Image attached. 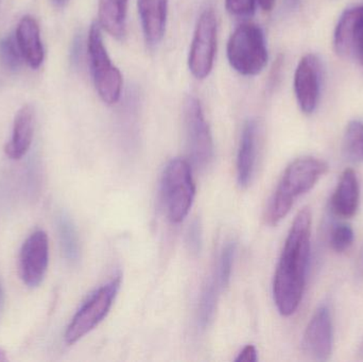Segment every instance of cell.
<instances>
[{"label":"cell","instance_id":"obj_16","mask_svg":"<svg viewBox=\"0 0 363 362\" xmlns=\"http://www.w3.org/2000/svg\"><path fill=\"white\" fill-rule=\"evenodd\" d=\"M138 6L145 38L157 46L165 34L168 0H138Z\"/></svg>","mask_w":363,"mask_h":362},{"label":"cell","instance_id":"obj_4","mask_svg":"<svg viewBox=\"0 0 363 362\" xmlns=\"http://www.w3.org/2000/svg\"><path fill=\"white\" fill-rule=\"evenodd\" d=\"M196 196L191 167L186 159H174L166 166L162 179V198L166 215L172 223L187 217Z\"/></svg>","mask_w":363,"mask_h":362},{"label":"cell","instance_id":"obj_7","mask_svg":"<svg viewBox=\"0 0 363 362\" xmlns=\"http://www.w3.org/2000/svg\"><path fill=\"white\" fill-rule=\"evenodd\" d=\"M184 125L190 161L198 169H205L213 161V136L200 101L194 96H188L184 102Z\"/></svg>","mask_w":363,"mask_h":362},{"label":"cell","instance_id":"obj_8","mask_svg":"<svg viewBox=\"0 0 363 362\" xmlns=\"http://www.w3.org/2000/svg\"><path fill=\"white\" fill-rule=\"evenodd\" d=\"M217 49V18L211 9L201 13L190 46L188 66L196 79L206 78L213 69Z\"/></svg>","mask_w":363,"mask_h":362},{"label":"cell","instance_id":"obj_12","mask_svg":"<svg viewBox=\"0 0 363 362\" xmlns=\"http://www.w3.org/2000/svg\"><path fill=\"white\" fill-rule=\"evenodd\" d=\"M363 23V6L343 12L335 30V50L342 57H355L356 46Z\"/></svg>","mask_w":363,"mask_h":362},{"label":"cell","instance_id":"obj_5","mask_svg":"<svg viewBox=\"0 0 363 362\" xmlns=\"http://www.w3.org/2000/svg\"><path fill=\"white\" fill-rule=\"evenodd\" d=\"M87 51L94 83L100 98L108 106L116 103L121 95L123 77L118 68L113 65L106 52L101 27L98 21L89 28Z\"/></svg>","mask_w":363,"mask_h":362},{"label":"cell","instance_id":"obj_2","mask_svg":"<svg viewBox=\"0 0 363 362\" xmlns=\"http://www.w3.org/2000/svg\"><path fill=\"white\" fill-rule=\"evenodd\" d=\"M328 166L322 159L313 157H300L292 162L284 172L266 212L270 225L281 222L301 196L308 193L328 171Z\"/></svg>","mask_w":363,"mask_h":362},{"label":"cell","instance_id":"obj_20","mask_svg":"<svg viewBox=\"0 0 363 362\" xmlns=\"http://www.w3.org/2000/svg\"><path fill=\"white\" fill-rule=\"evenodd\" d=\"M223 287L213 273L209 276L201 293L198 306V325L201 329H205L213 320L217 307L220 293L223 291Z\"/></svg>","mask_w":363,"mask_h":362},{"label":"cell","instance_id":"obj_27","mask_svg":"<svg viewBox=\"0 0 363 362\" xmlns=\"http://www.w3.org/2000/svg\"><path fill=\"white\" fill-rule=\"evenodd\" d=\"M257 351H256V348L252 344H249V346H245L239 353L237 358L235 359L236 362H256L257 361Z\"/></svg>","mask_w":363,"mask_h":362},{"label":"cell","instance_id":"obj_32","mask_svg":"<svg viewBox=\"0 0 363 362\" xmlns=\"http://www.w3.org/2000/svg\"><path fill=\"white\" fill-rule=\"evenodd\" d=\"M301 0H287L288 6H290V8L294 9L296 8V6H298V4H300Z\"/></svg>","mask_w":363,"mask_h":362},{"label":"cell","instance_id":"obj_10","mask_svg":"<svg viewBox=\"0 0 363 362\" xmlns=\"http://www.w3.org/2000/svg\"><path fill=\"white\" fill-rule=\"evenodd\" d=\"M334 329L330 308L321 305L311 317L304 336L302 349L309 358L318 361H326L333 353Z\"/></svg>","mask_w":363,"mask_h":362},{"label":"cell","instance_id":"obj_22","mask_svg":"<svg viewBox=\"0 0 363 362\" xmlns=\"http://www.w3.org/2000/svg\"><path fill=\"white\" fill-rule=\"evenodd\" d=\"M237 244L234 240L226 242L220 252L217 263L211 273L217 278L220 284L225 288L230 283L232 276L233 265H234L235 255H236Z\"/></svg>","mask_w":363,"mask_h":362},{"label":"cell","instance_id":"obj_30","mask_svg":"<svg viewBox=\"0 0 363 362\" xmlns=\"http://www.w3.org/2000/svg\"><path fill=\"white\" fill-rule=\"evenodd\" d=\"M358 273L363 278V247L360 252L359 259H358Z\"/></svg>","mask_w":363,"mask_h":362},{"label":"cell","instance_id":"obj_13","mask_svg":"<svg viewBox=\"0 0 363 362\" xmlns=\"http://www.w3.org/2000/svg\"><path fill=\"white\" fill-rule=\"evenodd\" d=\"M17 45L23 55V61L38 69L44 62L45 51L40 40V30L34 17L26 15L19 21L15 32Z\"/></svg>","mask_w":363,"mask_h":362},{"label":"cell","instance_id":"obj_18","mask_svg":"<svg viewBox=\"0 0 363 362\" xmlns=\"http://www.w3.org/2000/svg\"><path fill=\"white\" fill-rule=\"evenodd\" d=\"M128 2L129 0H99L98 4V23L118 40L127 34Z\"/></svg>","mask_w":363,"mask_h":362},{"label":"cell","instance_id":"obj_21","mask_svg":"<svg viewBox=\"0 0 363 362\" xmlns=\"http://www.w3.org/2000/svg\"><path fill=\"white\" fill-rule=\"evenodd\" d=\"M343 153L353 163H363V123L353 120L347 125L343 137Z\"/></svg>","mask_w":363,"mask_h":362},{"label":"cell","instance_id":"obj_6","mask_svg":"<svg viewBox=\"0 0 363 362\" xmlns=\"http://www.w3.org/2000/svg\"><path fill=\"white\" fill-rule=\"evenodd\" d=\"M121 285V276H116L89 295L66 329V344L69 346L77 344L104 320L112 308Z\"/></svg>","mask_w":363,"mask_h":362},{"label":"cell","instance_id":"obj_9","mask_svg":"<svg viewBox=\"0 0 363 362\" xmlns=\"http://www.w3.org/2000/svg\"><path fill=\"white\" fill-rule=\"evenodd\" d=\"M49 242L46 232L36 231L23 242L19 253V276L26 286L36 288L46 276Z\"/></svg>","mask_w":363,"mask_h":362},{"label":"cell","instance_id":"obj_11","mask_svg":"<svg viewBox=\"0 0 363 362\" xmlns=\"http://www.w3.org/2000/svg\"><path fill=\"white\" fill-rule=\"evenodd\" d=\"M322 67L317 55H304L294 74V91L301 110L313 114L319 104L321 94Z\"/></svg>","mask_w":363,"mask_h":362},{"label":"cell","instance_id":"obj_1","mask_svg":"<svg viewBox=\"0 0 363 362\" xmlns=\"http://www.w3.org/2000/svg\"><path fill=\"white\" fill-rule=\"evenodd\" d=\"M311 212L303 208L290 227L273 280V298L279 314L290 317L298 310L306 284L311 259Z\"/></svg>","mask_w":363,"mask_h":362},{"label":"cell","instance_id":"obj_33","mask_svg":"<svg viewBox=\"0 0 363 362\" xmlns=\"http://www.w3.org/2000/svg\"><path fill=\"white\" fill-rule=\"evenodd\" d=\"M9 358L8 356H6V353L4 352L2 349H0V362H6L8 361Z\"/></svg>","mask_w":363,"mask_h":362},{"label":"cell","instance_id":"obj_34","mask_svg":"<svg viewBox=\"0 0 363 362\" xmlns=\"http://www.w3.org/2000/svg\"><path fill=\"white\" fill-rule=\"evenodd\" d=\"M2 303H4V288L0 283V310H1Z\"/></svg>","mask_w":363,"mask_h":362},{"label":"cell","instance_id":"obj_24","mask_svg":"<svg viewBox=\"0 0 363 362\" xmlns=\"http://www.w3.org/2000/svg\"><path fill=\"white\" fill-rule=\"evenodd\" d=\"M355 235L351 225L339 223L330 231V244L333 250L337 253H343L349 250L354 244Z\"/></svg>","mask_w":363,"mask_h":362},{"label":"cell","instance_id":"obj_14","mask_svg":"<svg viewBox=\"0 0 363 362\" xmlns=\"http://www.w3.org/2000/svg\"><path fill=\"white\" fill-rule=\"evenodd\" d=\"M34 110L30 104L21 106L15 115L12 136L4 147V152L9 159H23L29 151L33 140Z\"/></svg>","mask_w":363,"mask_h":362},{"label":"cell","instance_id":"obj_25","mask_svg":"<svg viewBox=\"0 0 363 362\" xmlns=\"http://www.w3.org/2000/svg\"><path fill=\"white\" fill-rule=\"evenodd\" d=\"M256 0H225L226 10L238 17H247L255 12Z\"/></svg>","mask_w":363,"mask_h":362},{"label":"cell","instance_id":"obj_31","mask_svg":"<svg viewBox=\"0 0 363 362\" xmlns=\"http://www.w3.org/2000/svg\"><path fill=\"white\" fill-rule=\"evenodd\" d=\"M51 1H52V4H55V6H57V8H63V6H65L66 4H68L69 0H51Z\"/></svg>","mask_w":363,"mask_h":362},{"label":"cell","instance_id":"obj_35","mask_svg":"<svg viewBox=\"0 0 363 362\" xmlns=\"http://www.w3.org/2000/svg\"><path fill=\"white\" fill-rule=\"evenodd\" d=\"M360 355H363V344H362V346H360Z\"/></svg>","mask_w":363,"mask_h":362},{"label":"cell","instance_id":"obj_17","mask_svg":"<svg viewBox=\"0 0 363 362\" xmlns=\"http://www.w3.org/2000/svg\"><path fill=\"white\" fill-rule=\"evenodd\" d=\"M257 123L249 119L243 125L237 157V179L241 187L251 183L257 157Z\"/></svg>","mask_w":363,"mask_h":362},{"label":"cell","instance_id":"obj_26","mask_svg":"<svg viewBox=\"0 0 363 362\" xmlns=\"http://www.w3.org/2000/svg\"><path fill=\"white\" fill-rule=\"evenodd\" d=\"M186 242H187L189 251L194 254L200 253L202 249V229H201L199 221H194L188 229L187 235H186Z\"/></svg>","mask_w":363,"mask_h":362},{"label":"cell","instance_id":"obj_29","mask_svg":"<svg viewBox=\"0 0 363 362\" xmlns=\"http://www.w3.org/2000/svg\"><path fill=\"white\" fill-rule=\"evenodd\" d=\"M258 2H259V6H262V10L269 12L274 6L275 0H258Z\"/></svg>","mask_w":363,"mask_h":362},{"label":"cell","instance_id":"obj_28","mask_svg":"<svg viewBox=\"0 0 363 362\" xmlns=\"http://www.w3.org/2000/svg\"><path fill=\"white\" fill-rule=\"evenodd\" d=\"M355 59L358 60L363 67V23L359 38H358L357 46H356Z\"/></svg>","mask_w":363,"mask_h":362},{"label":"cell","instance_id":"obj_3","mask_svg":"<svg viewBox=\"0 0 363 362\" xmlns=\"http://www.w3.org/2000/svg\"><path fill=\"white\" fill-rule=\"evenodd\" d=\"M230 66L242 76L260 74L268 63L266 38L259 26L245 23L239 26L228 43Z\"/></svg>","mask_w":363,"mask_h":362},{"label":"cell","instance_id":"obj_15","mask_svg":"<svg viewBox=\"0 0 363 362\" xmlns=\"http://www.w3.org/2000/svg\"><path fill=\"white\" fill-rule=\"evenodd\" d=\"M359 203V181L355 171L349 168L341 174L336 191L330 199V208L336 216L352 218L357 213Z\"/></svg>","mask_w":363,"mask_h":362},{"label":"cell","instance_id":"obj_23","mask_svg":"<svg viewBox=\"0 0 363 362\" xmlns=\"http://www.w3.org/2000/svg\"><path fill=\"white\" fill-rule=\"evenodd\" d=\"M23 57L14 35H8L0 40V62L6 69L17 72L21 67Z\"/></svg>","mask_w":363,"mask_h":362},{"label":"cell","instance_id":"obj_19","mask_svg":"<svg viewBox=\"0 0 363 362\" xmlns=\"http://www.w3.org/2000/svg\"><path fill=\"white\" fill-rule=\"evenodd\" d=\"M57 229L64 259L68 263L76 264L80 259V242L74 222L65 213L57 216Z\"/></svg>","mask_w":363,"mask_h":362}]
</instances>
